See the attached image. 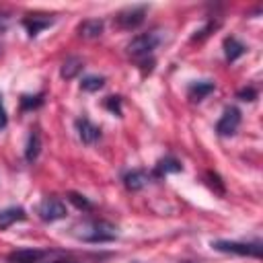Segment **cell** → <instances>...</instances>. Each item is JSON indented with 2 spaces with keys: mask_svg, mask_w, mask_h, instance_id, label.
Segmentation results:
<instances>
[{
  "mask_svg": "<svg viewBox=\"0 0 263 263\" xmlns=\"http://www.w3.org/2000/svg\"><path fill=\"white\" fill-rule=\"evenodd\" d=\"M74 234L86 242H107L117 236L115 226L105 220H86L74 228Z\"/></svg>",
  "mask_w": 263,
  "mask_h": 263,
  "instance_id": "cell-1",
  "label": "cell"
},
{
  "mask_svg": "<svg viewBox=\"0 0 263 263\" xmlns=\"http://www.w3.org/2000/svg\"><path fill=\"white\" fill-rule=\"evenodd\" d=\"M158 41H160V39H158L156 33L138 35V37H134V39L129 41V45H127V53H129L132 58H136V60H146V58L156 49Z\"/></svg>",
  "mask_w": 263,
  "mask_h": 263,
  "instance_id": "cell-2",
  "label": "cell"
},
{
  "mask_svg": "<svg viewBox=\"0 0 263 263\" xmlns=\"http://www.w3.org/2000/svg\"><path fill=\"white\" fill-rule=\"evenodd\" d=\"M216 251L222 253H232V255H242V257H261V245L259 242H234V240H216L212 242Z\"/></svg>",
  "mask_w": 263,
  "mask_h": 263,
  "instance_id": "cell-3",
  "label": "cell"
},
{
  "mask_svg": "<svg viewBox=\"0 0 263 263\" xmlns=\"http://www.w3.org/2000/svg\"><path fill=\"white\" fill-rule=\"evenodd\" d=\"M39 216H41V220H45V222H55V220H62L64 216H66V205L60 201V199H55V197H47V199H43L41 203H39Z\"/></svg>",
  "mask_w": 263,
  "mask_h": 263,
  "instance_id": "cell-4",
  "label": "cell"
},
{
  "mask_svg": "<svg viewBox=\"0 0 263 263\" xmlns=\"http://www.w3.org/2000/svg\"><path fill=\"white\" fill-rule=\"evenodd\" d=\"M144 14H146V6H132V8L121 10L115 18L121 29H136L138 25L144 23Z\"/></svg>",
  "mask_w": 263,
  "mask_h": 263,
  "instance_id": "cell-5",
  "label": "cell"
},
{
  "mask_svg": "<svg viewBox=\"0 0 263 263\" xmlns=\"http://www.w3.org/2000/svg\"><path fill=\"white\" fill-rule=\"evenodd\" d=\"M238 123H240V111L236 107H228L224 111V115L220 117L216 129H218L220 136H232L238 129Z\"/></svg>",
  "mask_w": 263,
  "mask_h": 263,
  "instance_id": "cell-6",
  "label": "cell"
},
{
  "mask_svg": "<svg viewBox=\"0 0 263 263\" xmlns=\"http://www.w3.org/2000/svg\"><path fill=\"white\" fill-rule=\"evenodd\" d=\"M45 257L43 251L39 249H16L12 253H8V263H39Z\"/></svg>",
  "mask_w": 263,
  "mask_h": 263,
  "instance_id": "cell-7",
  "label": "cell"
},
{
  "mask_svg": "<svg viewBox=\"0 0 263 263\" xmlns=\"http://www.w3.org/2000/svg\"><path fill=\"white\" fill-rule=\"evenodd\" d=\"M76 129H78V136H80V140L84 144H95L101 138V129L95 123H90L86 117H82V119L76 121Z\"/></svg>",
  "mask_w": 263,
  "mask_h": 263,
  "instance_id": "cell-8",
  "label": "cell"
},
{
  "mask_svg": "<svg viewBox=\"0 0 263 263\" xmlns=\"http://www.w3.org/2000/svg\"><path fill=\"white\" fill-rule=\"evenodd\" d=\"M25 210L23 208H6L0 212V230H6L8 226H12L14 222L25 220Z\"/></svg>",
  "mask_w": 263,
  "mask_h": 263,
  "instance_id": "cell-9",
  "label": "cell"
},
{
  "mask_svg": "<svg viewBox=\"0 0 263 263\" xmlns=\"http://www.w3.org/2000/svg\"><path fill=\"white\" fill-rule=\"evenodd\" d=\"M181 171V164L179 160H175L173 156H166V158H160L156 162V168H154V177H164L168 173H179Z\"/></svg>",
  "mask_w": 263,
  "mask_h": 263,
  "instance_id": "cell-10",
  "label": "cell"
},
{
  "mask_svg": "<svg viewBox=\"0 0 263 263\" xmlns=\"http://www.w3.org/2000/svg\"><path fill=\"white\" fill-rule=\"evenodd\" d=\"M78 31H80L82 37H88V39L99 37V35L103 33V21H99V18H88V21L80 23Z\"/></svg>",
  "mask_w": 263,
  "mask_h": 263,
  "instance_id": "cell-11",
  "label": "cell"
},
{
  "mask_svg": "<svg viewBox=\"0 0 263 263\" xmlns=\"http://www.w3.org/2000/svg\"><path fill=\"white\" fill-rule=\"evenodd\" d=\"M224 53H226V60L228 62H234V60H238L245 53V45L236 37H228L224 41Z\"/></svg>",
  "mask_w": 263,
  "mask_h": 263,
  "instance_id": "cell-12",
  "label": "cell"
},
{
  "mask_svg": "<svg viewBox=\"0 0 263 263\" xmlns=\"http://www.w3.org/2000/svg\"><path fill=\"white\" fill-rule=\"evenodd\" d=\"M123 183H125L127 189L138 191V189H142V187L148 183V175H146L144 171H132V173H127V175L123 177Z\"/></svg>",
  "mask_w": 263,
  "mask_h": 263,
  "instance_id": "cell-13",
  "label": "cell"
},
{
  "mask_svg": "<svg viewBox=\"0 0 263 263\" xmlns=\"http://www.w3.org/2000/svg\"><path fill=\"white\" fill-rule=\"evenodd\" d=\"M212 90H214V82H208V80H203V82H193V84L189 86V99H191V101H201V99L208 97Z\"/></svg>",
  "mask_w": 263,
  "mask_h": 263,
  "instance_id": "cell-14",
  "label": "cell"
},
{
  "mask_svg": "<svg viewBox=\"0 0 263 263\" xmlns=\"http://www.w3.org/2000/svg\"><path fill=\"white\" fill-rule=\"evenodd\" d=\"M23 25L27 27L29 35H31V37H35V35H37L41 29H45V27H49V25H51V18H39V16L35 14V16L25 18V21H23Z\"/></svg>",
  "mask_w": 263,
  "mask_h": 263,
  "instance_id": "cell-15",
  "label": "cell"
},
{
  "mask_svg": "<svg viewBox=\"0 0 263 263\" xmlns=\"http://www.w3.org/2000/svg\"><path fill=\"white\" fill-rule=\"evenodd\" d=\"M80 70H82V60L72 55V58H68V60L62 64V78L70 80V78H74Z\"/></svg>",
  "mask_w": 263,
  "mask_h": 263,
  "instance_id": "cell-16",
  "label": "cell"
},
{
  "mask_svg": "<svg viewBox=\"0 0 263 263\" xmlns=\"http://www.w3.org/2000/svg\"><path fill=\"white\" fill-rule=\"evenodd\" d=\"M39 136L37 134H31L29 136V142H27V152H25V156H27V160L29 162H33L35 158H37V154H39Z\"/></svg>",
  "mask_w": 263,
  "mask_h": 263,
  "instance_id": "cell-17",
  "label": "cell"
},
{
  "mask_svg": "<svg viewBox=\"0 0 263 263\" xmlns=\"http://www.w3.org/2000/svg\"><path fill=\"white\" fill-rule=\"evenodd\" d=\"M103 84H105V80L101 78V76H88V78H84L82 82H80V86L84 88V90H99V88H103Z\"/></svg>",
  "mask_w": 263,
  "mask_h": 263,
  "instance_id": "cell-18",
  "label": "cell"
},
{
  "mask_svg": "<svg viewBox=\"0 0 263 263\" xmlns=\"http://www.w3.org/2000/svg\"><path fill=\"white\" fill-rule=\"evenodd\" d=\"M68 199L78 208V210H92V203L84 197V195H78V193H70L68 195Z\"/></svg>",
  "mask_w": 263,
  "mask_h": 263,
  "instance_id": "cell-19",
  "label": "cell"
},
{
  "mask_svg": "<svg viewBox=\"0 0 263 263\" xmlns=\"http://www.w3.org/2000/svg\"><path fill=\"white\" fill-rule=\"evenodd\" d=\"M43 103V95H35V97H23L21 105L23 109H33V107H39Z\"/></svg>",
  "mask_w": 263,
  "mask_h": 263,
  "instance_id": "cell-20",
  "label": "cell"
},
{
  "mask_svg": "<svg viewBox=\"0 0 263 263\" xmlns=\"http://www.w3.org/2000/svg\"><path fill=\"white\" fill-rule=\"evenodd\" d=\"M105 105H107V109H111L115 115H121V101H119V97H109Z\"/></svg>",
  "mask_w": 263,
  "mask_h": 263,
  "instance_id": "cell-21",
  "label": "cell"
},
{
  "mask_svg": "<svg viewBox=\"0 0 263 263\" xmlns=\"http://www.w3.org/2000/svg\"><path fill=\"white\" fill-rule=\"evenodd\" d=\"M238 97H240L242 101H253V99L257 97V92H255V88H242V90L238 92Z\"/></svg>",
  "mask_w": 263,
  "mask_h": 263,
  "instance_id": "cell-22",
  "label": "cell"
},
{
  "mask_svg": "<svg viewBox=\"0 0 263 263\" xmlns=\"http://www.w3.org/2000/svg\"><path fill=\"white\" fill-rule=\"evenodd\" d=\"M205 177L210 179V181H208V183H210V187H214V185H218V189H220V193H224V187H222V183H220V177H218V175H214V173H208Z\"/></svg>",
  "mask_w": 263,
  "mask_h": 263,
  "instance_id": "cell-23",
  "label": "cell"
},
{
  "mask_svg": "<svg viewBox=\"0 0 263 263\" xmlns=\"http://www.w3.org/2000/svg\"><path fill=\"white\" fill-rule=\"evenodd\" d=\"M6 121H8V119H6V109H4V105H2V101H0V129L6 125Z\"/></svg>",
  "mask_w": 263,
  "mask_h": 263,
  "instance_id": "cell-24",
  "label": "cell"
},
{
  "mask_svg": "<svg viewBox=\"0 0 263 263\" xmlns=\"http://www.w3.org/2000/svg\"><path fill=\"white\" fill-rule=\"evenodd\" d=\"M51 263H72V261H51Z\"/></svg>",
  "mask_w": 263,
  "mask_h": 263,
  "instance_id": "cell-25",
  "label": "cell"
}]
</instances>
